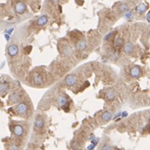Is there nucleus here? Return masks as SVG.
Masks as SVG:
<instances>
[{
  "instance_id": "1",
  "label": "nucleus",
  "mask_w": 150,
  "mask_h": 150,
  "mask_svg": "<svg viewBox=\"0 0 150 150\" xmlns=\"http://www.w3.org/2000/svg\"><path fill=\"white\" fill-rule=\"evenodd\" d=\"M14 9H15V12H16L17 13H18V14H23V13L26 11L27 8H26V5H25L24 3H23V2H18L16 4H15Z\"/></svg>"
},
{
  "instance_id": "2",
  "label": "nucleus",
  "mask_w": 150,
  "mask_h": 150,
  "mask_svg": "<svg viewBox=\"0 0 150 150\" xmlns=\"http://www.w3.org/2000/svg\"><path fill=\"white\" fill-rule=\"evenodd\" d=\"M8 53L10 57H14L18 53V47L15 44H12L8 49Z\"/></svg>"
},
{
  "instance_id": "3",
  "label": "nucleus",
  "mask_w": 150,
  "mask_h": 150,
  "mask_svg": "<svg viewBox=\"0 0 150 150\" xmlns=\"http://www.w3.org/2000/svg\"><path fill=\"white\" fill-rule=\"evenodd\" d=\"M16 110L19 114H25L28 111V105L25 103H20L17 106Z\"/></svg>"
},
{
  "instance_id": "4",
  "label": "nucleus",
  "mask_w": 150,
  "mask_h": 150,
  "mask_svg": "<svg viewBox=\"0 0 150 150\" xmlns=\"http://www.w3.org/2000/svg\"><path fill=\"white\" fill-rule=\"evenodd\" d=\"M65 83H66V84L69 86H73L77 83L76 76H75V75H69V76L66 78Z\"/></svg>"
},
{
  "instance_id": "5",
  "label": "nucleus",
  "mask_w": 150,
  "mask_h": 150,
  "mask_svg": "<svg viewBox=\"0 0 150 150\" xmlns=\"http://www.w3.org/2000/svg\"><path fill=\"white\" fill-rule=\"evenodd\" d=\"M147 9H148L147 5H146L145 3H141L136 7V11L139 14H143L144 12L147 10Z\"/></svg>"
},
{
  "instance_id": "6",
  "label": "nucleus",
  "mask_w": 150,
  "mask_h": 150,
  "mask_svg": "<svg viewBox=\"0 0 150 150\" xmlns=\"http://www.w3.org/2000/svg\"><path fill=\"white\" fill-rule=\"evenodd\" d=\"M13 133L16 136L18 137H20L23 135V128L22 127L21 125H16V126H14V128H13Z\"/></svg>"
},
{
  "instance_id": "7",
  "label": "nucleus",
  "mask_w": 150,
  "mask_h": 150,
  "mask_svg": "<svg viewBox=\"0 0 150 150\" xmlns=\"http://www.w3.org/2000/svg\"><path fill=\"white\" fill-rule=\"evenodd\" d=\"M57 103H58V104L59 106H61V107L63 108V107H64V106H65L67 104H68V100H67L66 97L61 95V96H59V97L57 98Z\"/></svg>"
},
{
  "instance_id": "8",
  "label": "nucleus",
  "mask_w": 150,
  "mask_h": 150,
  "mask_svg": "<svg viewBox=\"0 0 150 150\" xmlns=\"http://www.w3.org/2000/svg\"><path fill=\"white\" fill-rule=\"evenodd\" d=\"M48 20H49L48 17H47L46 15H43V16H41L37 20V24L38 26H43L48 23Z\"/></svg>"
},
{
  "instance_id": "9",
  "label": "nucleus",
  "mask_w": 150,
  "mask_h": 150,
  "mask_svg": "<svg viewBox=\"0 0 150 150\" xmlns=\"http://www.w3.org/2000/svg\"><path fill=\"white\" fill-rule=\"evenodd\" d=\"M130 74L133 78H138L140 75V69L139 67H133L130 71Z\"/></svg>"
},
{
  "instance_id": "10",
  "label": "nucleus",
  "mask_w": 150,
  "mask_h": 150,
  "mask_svg": "<svg viewBox=\"0 0 150 150\" xmlns=\"http://www.w3.org/2000/svg\"><path fill=\"white\" fill-rule=\"evenodd\" d=\"M34 124H35V127L37 128L41 129L43 127V125H44V121H43V119L41 118H37L36 119H35Z\"/></svg>"
},
{
  "instance_id": "11",
  "label": "nucleus",
  "mask_w": 150,
  "mask_h": 150,
  "mask_svg": "<svg viewBox=\"0 0 150 150\" xmlns=\"http://www.w3.org/2000/svg\"><path fill=\"white\" fill-rule=\"evenodd\" d=\"M33 82H34V84H43V78L40 74H38V73H36L34 75V77H33Z\"/></svg>"
},
{
  "instance_id": "12",
  "label": "nucleus",
  "mask_w": 150,
  "mask_h": 150,
  "mask_svg": "<svg viewBox=\"0 0 150 150\" xmlns=\"http://www.w3.org/2000/svg\"><path fill=\"white\" fill-rule=\"evenodd\" d=\"M102 118L104 122H108L112 118V113L109 112H104L102 115Z\"/></svg>"
},
{
  "instance_id": "13",
  "label": "nucleus",
  "mask_w": 150,
  "mask_h": 150,
  "mask_svg": "<svg viewBox=\"0 0 150 150\" xmlns=\"http://www.w3.org/2000/svg\"><path fill=\"white\" fill-rule=\"evenodd\" d=\"M124 45V40L121 38H117L115 42H114V46L116 49H120L122 46Z\"/></svg>"
},
{
  "instance_id": "14",
  "label": "nucleus",
  "mask_w": 150,
  "mask_h": 150,
  "mask_svg": "<svg viewBox=\"0 0 150 150\" xmlns=\"http://www.w3.org/2000/svg\"><path fill=\"white\" fill-rule=\"evenodd\" d=\"M133 49V43H127L126 44L124 45V52L127 53H129L130 52H132Z\"/></svg>"
},
{
  "instance_id": "15",
  "label": "nucleus",
  "mask_w": 150,
  "mask_h": 150,
  "mask_svg": "<svg viewBox=\"0 0 150 150\" xmlns=\"http://www.w3.org/2000/svg\"><path fill=\"white\" fill-rule=\"evenodd\" d=\"M9 88V86L6 83H1L0 84V92L1 93H6Z\"/></svg>"
},
{
  "instance_id": "16",
  "label": "nucleus",
  "mask_w": 150,
  "mask_h": 150,
  "mask_svg": "<svg viewBox=\"0 0 150 150\" xmlns=\"http://www.w3.org/2000/svg\"><path fill=\"white\" fill-rule=\"evenodd\" d=\"M86 47H87V44H86V43L84 41H81L78 43V44L76 45V48L77 49H79V50H84L86 49Z\"/></svg>"
},
{
  "instance_id": "17",
  "label": "nucleus",
  "mask_w": 150,
  "mask_h": 150,
  "mask_svg": "<svg viewBox=\"0 0 150 150\" xmlns=\"http://www.w3.org/2000/svg\"><path fill=\"white\" fill-rule=\"evenodd\" d=\"M106 98H108V100H113L115 98V93L113 91V90H109V91L106 93Z\"/></svg>"
},
{
  "instance_id": "18",
  "label": "nucleus",
  "mask_w": 150,
  "mask_h": 150,
  "mask_svg": "<svg viewBox=\"0 0 150 150\" xmlns=\"http://www.w3.org/2000/svg\"><path fill=\"white\" fill-rule=\"evenodd\" d=\"M20 98H21V95H20V94L14 93V94H13V95H12V97H11V101L13 102V103H16V102H18L19 99H20Z\"/></svg>"
},
{
  "instance_id": "19",
  "label": "nucleus",
  "mask_w": 150,
  "mask_h": 150,
  "mask_svg": "<svg viewBox=\"0 0 150 150\" xmlns=\"http://www.w3.org/2000/svg\"><path fill=\"white\" fill-rule=\"evenodd\" d=\"M128 9V7L127 4H125V3H122V4L120 5V7H119V10L121 12H126Z\"/></svg>"
},
{
  "instance_id": "20",
  "label": "nucleus",
  "mask_w": 150,
  "mask_h": 150,
  "mask_svg": "<svg viewBox=\"0 0 150 150\" xmlns=\"http://www.w3.org/2000/svg\"><path fill=\"white\" fill-rule=\"evenodd\" d=\"M131 16H132V12H128V13L125 14V18H131Z\"/></svg>"
},
{
  "instance_id": "21",
  "label": "nucleus",
  "mask_w": 150,
  "mask_h": 150,
  "mask_svg": "<svg viewBox=\"0 0 150 150\" xmlns=\"http://www.w3.org/2000/svg\"><path fill=\"white\" fill-rule=\"evenodd\" d=\"M94 146H95V145H94V144H91V145H90V146H89V147H88V149H92V148H94Z\"/></svg>"
},
{
  "instance_id": "22",
  "label": "nucleus",
  "mask_w": 150,
  "mask_h": 150,
  "mask_svg": "<svg viewBox=\"0 0 150 150\" xmlns=\"http://www.w3.org/2000/svg\"><path fill=\"white\" fill-rule=\"evenodd\" d=\"M5 37H6V39H7V41H9V34H5Z\"/></svg>"
},
{
  "instance_id": "23",
  "label": "nucleus",
  "mask_w": 150,
  "mask_h": 150,
  "mask_svg": "<svg viewBox=\"0 0 150 150\" xmlns=\"http://www.w3.org/2000/svg\"><path fill=\"white\" fill-rule=\"evenodd\" d=\"M13 29H9V31H7V32H8V33H9V34H11V33L12 32H13Z\"/></svg>"
},
{
  "instance_id": "24",
  "label": "nucleus",
  "mask_w": 150,
  "mask_h": 150,
  "mask_svg": "<svg viewBox=\"0 0 150 150\" xmlns=\"http://www.w3.org/2000/svg\"><path fill=\"white\" fill-rule=\"evenodd\" d=\"M51 1L53 2V3H58L59 1H60V0H51Z\"/></svg>"
},
{
  "instance_id": "25",
  "label": "nucleus",
  "mask_w": 150,
  "mask_h": 150,
  "mask_svg": "<svg viewBox=\"0 0 150 150\" xmlns=\"http://www.w3.org/2000/svg\"><path fill=\"white\" fill-rule=\"evenodd\" d=\"M147 20H148V22H149V13L147 14Z\"/></svg>"
},
{
  "instance_id": "26",
  "label": "nucleus",
  "mask_w": 150,
  "mask_h": 150,
  "mask_svg": "<svg viewBox=\"0 0 150 150\" xmlns=\"http://www.w3.org/2000/svg\"><path fill=\"white\" fill-rule=\"evenodd\" d=\"M126 115H127V113H126V112L123 113V117H124V116H126Z\"/></svg>"
}]
</instances>
